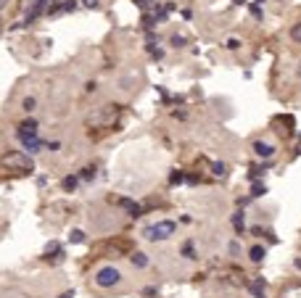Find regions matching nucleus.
<instances>
[{"label":"nucleus","mask_w":301,"mask_h":298,"mask_svg":"<svg viewBox=\"0 0 301 298\" xmlns=\"http://www.w3.org/2000/svg\"><path fill=\"white\" fill-rule=\"evenodd\" d=\"M174 230H177L174 222L164 219V222H156V225H148V227L143 230V235H146L148 240H166V238L174 235Z\"/></svg>","instance_id":"nucleus-1"},{"label":"nucleus","mask_w":301,"mask_h":298,"mask_svg":"<svg viewBox=\"0 0 301 298\" xmlns=\"http://www.w3.org/2000/svg\"><path fill=\"white\" fill-rule=\"evenodd\" d=\"M122 280V272L116 267H100L96 272V285L98 288H114Z\"/></svg>","instance_id":"nucleus-2"},{"label":"nucleus","mask_w":301,"mask_h":298,"mask_svg":"<svg viewBox=\"0 0 301 298\" xmlns=\"http://www.w3.org/2000/svg\"><path fill=\"white\" fill-rule=\"evenodd\" d=\"M3 166H6V169L32 172V158L24 156V153H6V156H3Z\"/></svg>","instance_id":"nucleus-3"},{"label":"nucleus","mask_w":301,"mask_h":298,"mask_svg":"<svg viewBox=\"0 0 301 298\" xmlns=\"http://www.w3.org/2000/svg\"><path fill=\"white\" fill-rule=\"evenodd\" d=\"M50 3L53 0H34L32 3V8L26 11V18H24V24H34L37 18H40L45 11H50Z\"/></svg>","instance_id":"nucleus-4"},{"label":"nucleus","mask_w":301,"mask_h":298,"mask_svg":"<svg viewBox=\"0 0 301 298\" xmlns=\"http://www.w3.org/2000/svg\"><path fill=\"white\" fill-rule=\"evenodd\" d=\"M18 140H24V137H32V135H37V122L34 119H26V122H22L18 124Z\"/></svg>","instance_id":"nucleus-5"},{"label":"nucleus","mask_w":301,"mask_h":298,"mask_svg":"<svg viewBox=\"0 0 301 298\" xmlns=\"http://www.w3.org/2000/svg\"><path fill=\"white\" fill-rule=\"evenodd\" d=\"M254 153L256 156H262V158H270L272 153H275V145H270V143H254Z\"/></svg>","instance_id":"nucleus-6"},{"label":"nucleus","mask_w":301,"mask_h":298,"mask_svg":"<svg viewBox=\"0 0 301 298\" xmlns=\"http://www.w3.org/2000/svg\"><path fill=\"white\" fill-rule=\"evenodd\" d=\"M24 148H26V151H30V153H34L37 151V148H40L42 143H40V137H37V135H32V137H24Z\"/></svg>","instance_id":"nucleus-7"},{"label":"nucleus","mask_w":301,"mask_h":298,"mask_svg":"<svg viewBox=\"0 0 301 298\" xmlns=\"http://www.w3.org/2000/svg\"><path fill=\"white\" fill-rule=\"evenodd\" d=\"M130 259H132V264H135V267H140V269L148 267V256H146V254H140V251H138V254H132Z\"/></svg>","instance_id":"nucleus-8"},{"label":"nucleus","mask_w":301,"mask_h":298,"mask_svg":"<svg viewBox=\"0 0 301 298\" xmlns=\"http://www.w3.org/2000/svg\"><path fill=\"white\" fill-rule=\"evenodd\" d=\"M262 259H264V248L254 246V248H251V262H262Z\"/></svg>","instance_id":"nucleus-9"},{"label":"nucleus","mask_w":301,"mask_h":298,"mask_svg":"<svg viewBox=\"0 0 301 298\" xmlns=\"http://www.w3.org/2000/svg\"><path fill=\"white\" fill-rule=\"evenodd\" d=\"M290 37H294L296 42H301V18H298L294 26H290Z\"/></svg>","instance_id":"nucleus-10"},{"label":"nucleus","mask_w":301,"mask_h":298,"mask_svg":"<svg viewBox=\"0 0 301 298\" xmlns=\"http://www.w3.org/2000/svg\"><path fill=\"white\" fill-rule=\"evenodd\" d=\"M232 227L238 230V232H243V211H238V214L232 217Z\"/></svg>","instance_id":"nucleus-11"},{"label":"nucleus","mask_w":301,"mask_h":298,"mask_svg":"<svg viewBox=\"0 0 301 298\" xmlns=\"http://www.w3.org/2000/svg\"><path fill=\"white\" fill-rule=\"evenodd\" d=\"M64 188L74 190V188H77V177H66V180H64Z\"/></svg>","instance_id":"nucleus-12"},{"label":"nucleus","mask_w":301,"mask_h":298,"mask_svg":"<svg viewBox=\"0 0 301 298\" xmlns=\"http://www.w3.org/2000/svg\"><path fill=\"white\" fill-rule=\"evenodd\" d=\"M135 3H138L140 8H143V11H148V8L154 5V0H135Z\"/></svg>","instance_id":"nucleus-13"},{"label":"nucleus","mask_w":301,"mask_h":298,"mask_svg":"<svg viewBox=\"0 0 301 298\" xmlns=\"http://www.w3.org/2000/svg\"><path fill=\"white\" fill-rule=\"evenodd\" d=\"M22 106H24V111H32V108H34V98H24Z\"/></svg>","instance_id":"nucleus-14"},{"label":"nucleus","mask_w":301,"mask_h":298,"mask_svg":"<svg viewBox=\"0 0 301 298\" xmlns=\"http://www.w3.org/2000/svg\"><path fill=\"white\" fill-rule=\"evenodd\" d=\"M169 182H172V185H177V182H182V172H174L172 177H169Z\"/></svg>","instance_id":"nucleus-15"},{"label":"nucleus","mask_w":301,"mask_h":298,"mask_svg":"<svg viewBox=\"0 0 301 298\" xmlns=\"http://www.w3.org/2000/svg\"><path fill=\"white\" fill-rule=\"evenodd\" d=\"M84 8H98V0H80Z\"/></svg>","instance_id":"nucleus-16"},{"label":"nucleus","mask_w":301,"mask_h":298,"mask_svg":"<svg viewBox=\"0 0 301 298\" xmlns=\"http://www.w3.org/2000/svg\"><path fill=\"white\" fill-rule=\"evenodd\" d=\"M82 238H84V235H82V232H80V230H74V232H72V240H74V243H80V240H82Z\"/></svg>","instance_id":"nucleus-17"},{"label":"nucleus","mask_w":301,"mask_h":298,"mask_svg":"<svg viewBox=\"0 0 301 298\" xmlns=\"http://www.w3.org/2000/svg\"><path fill=\"white\" fill-rule=\"evenodd\" d=\"M182 254H185V259H196V256H193V248H190V246H185V248H182Z\"/></svg>","instance_id":"nucleus-18"},{"label":"nucleus","mask_w":301,"mask_h":298,"mask_svg":"<svg viewBox=\"0 0 301 298\" xmlns=\"http://www.w3.org/2000/svg\"><path fill=\"white\" fill-rule=\"evenodd\" d=\"M214 174H224V166L222 164H214Z\"/></svg>","instance_id":"nucleus-19"},{"label":"nucleus","mask_w":301,"mask_h":298,"mask_svg":"<svg viewBox=\"0 0 301 298\" xmlns=\"http://www.w3.org/2000/svg\"><path fill=\"white\" fill-rule=\"evenodd\" d=\"M296 267H298V269H301V259H296Z\"/></svg>","instance_id":"nucleus-20"},{"label":"nucleus","mask_w":301,"mask_h":298,"mask_svg":"<svg viewBox=\"0 0 301 298\" xmlns=\"http://www.w3.org/2000/svg\"><path fill=\"white\" fill-rule=\"evenodd\" d=\"M6 3H8V0H0V8H3V5H6Z\"/></svg>","instance_id":"nucleus-21"},{"label":"nucleus","mask_w":301,"mask_h":298,"mask_svg":"<svg viewBox=\"0 0 301 298\" xmlns=\"http://www.w3.org/2000/svg\"><path fill=\"white\" fill-rule=\"evenodd\" d=\"M0 32H3V24H0Z\"/></svg>","instance_id":"nucleus-22"},{"label":"nucleus","mask_w":301,"mask_h":298,"mask_svg":"<svg viewBox=\"0 0 301 298\" xmlns=\"http://www.w3.org/2000/svg\"><path fill=\"white\" fill-rule=\"evenodd\" d=\"M298 74H301V69H298Z\"/></svg>","instance_id":"nucleus-23"}]
</instances>
